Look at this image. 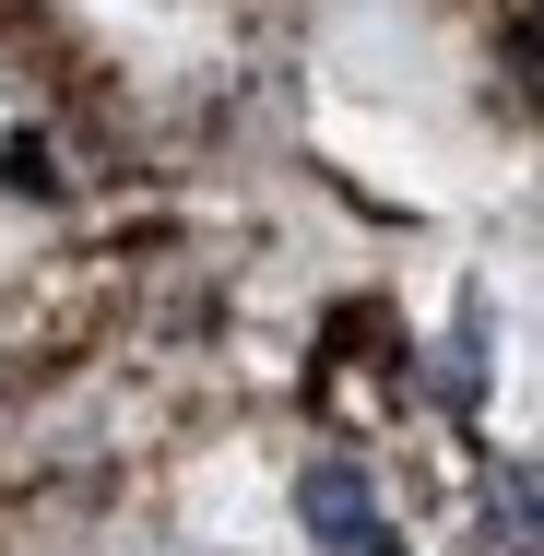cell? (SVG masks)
<instances>
[{
  "mask_svg": "<svg viewBox=\"0 0 544 556\" xmlns=\"http://www.w3.org/2000/svg\"><path fill=\"white\" fill-rule=\"evenodd\" d=\"M497 521L544 533V473H533V462H497Z\"/></svg>",
  "mask_w": 544,
  "mask_h": 556,
  "instance_id": "cell-3",
  "label": "cell"
},
{
  "mask_svg": "<svg viewBox=\"0 0 544 556\" xmlns=\"http://www.w3.org/2000/svg\"><path fill=\"white\" fill-rule=\"evenodd\" d=\"M296 521H308L331 556H403V545H391V521H379L367 462H308V473H296Z\"/></svg>",
  "mask_w": 544,
  "mask_h": 556,
  "instance_id": "cell-1",
  "label": "cell"
},
{
  "mask_svg": "<svg viewBox=\"0 0 544 556\" xmlns=\"http://www.w3.org/2000/svg\"><path fill=\"white\" fill-rule=\"evenodd\" d=\"M473 391H485V308H461V332L438 355V403H473Z\"/></svg>",
  "mask_w": 544,
  "mask_h": 556,
  "instance_id": "cell-2",
  "label": "cell"
}]
</instances>
